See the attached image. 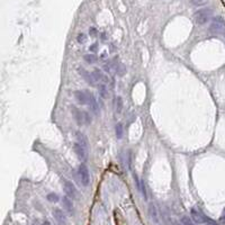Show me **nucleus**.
<instances>
[{"mask_svg": "<svg viewBox=\"0 0 225 225\" xmlns=\"http://www.w3.org/2000/svg\"><path fill=\"white\" fill-rule=\"evenodd\" d=\"M213 15V10L211 8H203L195 13V22L197 25L203 26L211 20Z\"/></svg>", "mask_w": 225, "mask_h": 225, "instance_id": "nucleus-1", "label": "nucleus"}, {"mask_svg": "<svg viewBox=\"0 0 225 225\" xmlns=\"http://www.w3.org/2000/svg\"><path fill=\"white\" fill-rule=\"evenodd\" d=\"M225 27V20L223 17L221 16H216L214 17L211 22V25H209V32L213 33V34H216V33L222 32L223 28Z\"/></svg>", "mask_w": 225, "mask_h": 225, "instance_id": "nucleus-2", "label": "nucleus"}, {"mask_svg": "<svg viewBox=\"0 0 225 225\" xmlns=\"http://www.w3.org/2000/svg\"><path fill=\"white\" fill-rule=\"evenodd\" d=\"M79 178H80V183H82L83 187H88L90 183V173L86 164H80L78 169Z\"/></svg>", "mask_w": 225, "mask_h": 225, "instance_id": "nucleus-3", "label": "nucleus"}, {"mask_svg": "<svg viewBox=\"0 0 225 225\" xmlns=\"http://www.w3.org/2000/svg\"><path fill=\"white\" fill-rule=\"evenodd\" d=\"M63 188H64L65 195L68 196V197H70L71 199L78 198V190H77L75 186L71 183V181H69V180H64Z\"/></svg>", "mask_w": 225, "mask_h": 225, "instance_id": "nucleus-4", "label": "nucleus"}, {"mask_svg": "<svg viewBox=\"0 0 225 225\" xmlns=\"http://www.w3.org/2000/svg\"><path fill=\"white\" fill-rule=\"evenodd\" d=\"M86 94H87V98H88V105L90 107V110L95 115H99V105H98V101L94 96V94L88 91V90H86Z\"/></svg>", "mask_w": 225, "mask_h": 225, "instance_id": "nucleus-5", "label": "nucleus"}, {"mask_svg": "<svg viewBox=\"0 0 225 225\" xmlns=\"http://www.w3.org/2000/svg\"><path fill=\"white\" fill-rule=\"evenodd\" d=\"M73 150H74V153L77 154V157L80 161H86L87 160V157H88V150L83 147L80 143L75 142L73 144Z\"/></svg>", "mask_w": 225, "mask_h": 225, "instance_id": "nucleus-6", "label": "nucleus"}, {"mask_svg": "<svg viewBox=\"0 0 225 225\" xmlns=\"http://www.w3.org/2000/svg\"><path fill=\"white\" fill-rule=\"evenodd\" d=\"M78 72L79 74L81 75V78H83V80H85L88 85L92 86V87H95L96 86V80L95 78H94V75H92V73H90L89 71H87L85 68H82V66H80V68H78Z\"/></svg>", "mask_w": 225, "mask_h": 225, "instance_id": "nucleus-7", "label": "nucleus"}, {"mask_svg": "<svg viewBox=\"0 0 225 225\" xmlns=\"http://www.w3.org/2000/svg\"><path fill=\"white\" fill-rule=\"evenodd\" d=\"M53 216L59 225H68V219H66V216L62 209L54 208L53 209Z\"/></svg>", "mask_w": 225, "mask_h": 225, "instance_id": "nucleus-8", "label": "nucleus"}, {"mask_svg": "<svg viewBox=\"0 0 225 225\" xmlns=\"http://www.w3.org/2000/svg\"><path fill=\"white\" fill-rule=\"evenodd\" d=\"M190 216H191V219H193V221L196 223V224H205L206 216L204 215L200 211H198V209L191 208V211H190Z\"/></svg>", "mask_w": 225, "mask_h": 225, "instance_id": "nucleus-9", "label": "nucleus"}, {"mask_svg": "<svg viewBox=\"0 0 225 225\" xmlns=\"http://www.w3.org/2000/svg\"><path fill=\"white\" fill-rule=\"evenodd\" d=\"M71 111H72V116L74 118L75 123L81 126V125L85 124V118H83V111H81L79 108H77L75 106H71Z\"/></svg>", "mask_w": 225, "mask_h": 225, "instance_id": "nucleus-10", "label": "nucleus"}, {"mask_svg": "<svg viewBox=\"0 0 225 225\" xmlns=\"http://www.w3.org/2000/svg\"><path fill=\"white\" fill-rule=\"evenodd\" d=\"M73 96H74L75 100L79 105H87L88 104V98H87V94L86 91H82V90H75L73 92Z\"/></svg>", "mask_w": 225, "mask_h": 225, "instance_id": "nucleus-11", "label": "nucleus"}, {"mask_svg": "<svg viewBox=\"0 0 225 225\" xmlns=\"http://www.w3.org/2000/svg\"><path fill=\"white\" fill-rule=\"evenodd\" d=\"M62 205L64 207V209L70 214V215H73L74 214V207H73V203H72V199L68 196H64L62 198Z\"/></svg>", "mask_w": 225, "mask_h": 225, "instance_id": "nucleus-12", "label": "nucleus"}, {"mask_svg": "<svg viewBox=\"0 0 225 225\" xmlns=\"http://www.w3.org/2000/svg\"><path fill=\"white\" fill-rule=\"evenodd\" d=\"M92 75H94V78H95L96 82H101V83H107L109 81V79L104 74V72L99 70V69H95L94 71L91 72Z\"/></svg>", "mask_w": 225, "mask_h": 225, "instance_id": "nucleus-13", "label": "nucleus"}, {"mask_svg": "<svg viewBox=\"0 0 225 225\" xmlns=\"http://www.w3.org/2000/svg\"><path fill=\"white\" fill-rule=\"evenodd\" d=\"M149 215H150L151 219L153 221L155 224L159 223V214H158V209L155 207L153 203H150L149 204Z\"/></svg>", "mask_w": 225, "mask_h": 225, "instance_id": "nucleus-14", "label": "nucleus"}, {"mask_svg": "<svg viewBox=\"0 0 225 225\" xmlns=\"http://www.w3.org/2000/svg\"><path fill=\"white\" fill-rule=\"evenodd\" d=\"M77 141H78V143H80L83 147H86L87 150H88L89 147V142H88V139L86 136L85 134H82L81 132H77Z\"/></svg>", "mask_w": 225, "mask_h": 225, "instance_id": "nucleus-15", "label": "nucleus"}, {"mask_svg": "<svg viewBox=\"0 0 225 225\" xmlns=\"http://www.w3.org/2000/svg\"><path fill=\"white\" fill-rule=\"evenodd\" d=\"M98 91H99V96L101 98H107L108 97V89L106 87L105 83H101V85L98 86Z\"/></svg>", "mask_w": 225, "mask_h": 225, "instance_id": "nucleus-16", "label": "nucleus"}, {"mask_svg": "<svg viewBox=\"0 0 225 225\" xmlns=\"http://www.w3.org/2000/svg\"><path fill=\"white\" fill-rule=\"evenodd\" d=\"M83 60H85L86 62L88 63V64H94V63L97 62V56L95 54H91V53H89V54H86L83 55Z\"/></svg>", "mask_w": 225, "mask_h": 225, "instance_id": "nucleus-17", "label": "nucleus"}, {"mask_svg": "<svg viewBox=\"0 0 225 225\" xmlns=\"http://www.w3.org/2000/svg\"><path fill=\"white\" fill-rule=\"evenodd\" d=\"M115 108H116V113H117V114H121L122 110H123V99H122L121 96H118V97L116 98Z\"/></svg>", "mask_w": 225, "mask_h": 225, "instance_id": "nucleus-18", "label": "nucleus"}, {"mask_svg": "<svg viewBox=\"0 0 225 225\" xmlns=\"http://www.w3.org/2000/svg\"><path fill=\"white\" fill-rule=\"evenodd\" d=\"M115 131H116V137L117 139H122V136H123V125L121 123H118L116 125V127H115Z\"/></svg>", "mask_w": 225, "mask_h": 225, "instance_id": "nucleus-19", "label": "nucleus"}, {"mask_svg": "<svg viewBox=\"0 0 225 225\" xmlns=\"http://www.w3.org/2000/svg\"><path fill=\"white\" fill-rule=\"evenodd\" d=\"M181 224L183 225H195V222L193 219H189V216H183L181 219Z\"/></svg>", "mask_w": 225, "mask_h": 225, "instance_id": "nucleus-20", "label": "nucleus"}, {"mask_svg": "<svg viewBox=\"0 0 225 225\" xmlns=\"http://www.w3.org/2000/svg\"><path fill=\"white\" fill-rule=\"evenodd\" d=\"M77 42H78L79 44H85V43L87 42V36H86V34L80 33V34L77 36Z\"/></svg>", "mask_w": 225, "mask_h": 225, "instance_id": "nucleus-21", "label": "nucleus"}, {"mask_svg": "<svg viewBox=\"0 0 225 225\" xmlns=\"http://www.w3.org/2000/svg\"><path fill=\"white\" fill-rule=\"evenodd\" d=\"M83 118H85V124L86 125H90L91 124V115L89 114L88 111H83Z\"/></svg>", "mask_w": 225, "mask_h": 225, "instance_id": "nucleus-22", "label": "nucleus"}, {"mask_svg": "<svg viewBox=\"0 0 225 225\" xmlns=\"http://www.w3.org/2000/svg\"><path fill=\"white\" fill-rule=\"evenodd\" d=\"M46 198H47V200H49V202L56 203V202H58V200H59V196L56 195V194H53V193H52V194H49Z\"/></svg>", "mask_w": 225, "mask_h": 225, "instance_id": "nucleus-23", "label": "nucleus"}, {"mask_svg": "<svg viewBox=\"0 0 225 225\" xmlns=\"http://www.w3.org/2000/svg\"><path fill=\"white\" fill-rule=\"evenodd\" d=\"M190 1L195 6H203V5H205L207 2V0H190Z\"/></svg>", "mask_w": 225, "mask_h": 225, "instance_id": "nucleus-24", "label": "nucleus"}, {"mask_svg": "<svg viewBox=\"0 0 225 225\" xmlns=\"http://www.w3.org/2000/svg\"><path fill=\"white\" fill-rule=\"evenodd\" d=\"M205 225H219L215 221H213L212 219H208V217H206V221H205Z\"/></svg>", "mask_w": 225, "mask_h": 225, "instance_id": "nucleus-25", "label": "nucleus"}, {"mask_svg": "<svg viewBox=\"0 0 225 225\" xmlns=\"http://www.w3.org/2000/svg\"><path fill=\"white\" fill-rule=\"evenodd\" d=\"M89 51H91V52H96V51H97V44H92V45H90Z\"/></svg>", "mask_w": 225, "mask_h": 225, "instance_id": "nucleus-26", "label": "nucleus"}, {"mask_svg": "<svg viewBox=\"0 0 225 225\" xmlns=\"http://www.w3.org/2000/svg\"><path fill=\"white\" fill-rule=\"evenodd\" d=\"M89 33H90V35H91V36H96V33H97V30H96L95 28H90V30H89Z\"/></svg>", "mask_w": 225, "mask_h": 225, "instance_id": "nucleus-27", "label": "nucleus"}, {"mask_svg": "<svg viewBox=\"0 0 225 225\" xmlns=\"http://www.w3.org/2000/svg\"><path fill=\"white\" fill-rule=\"evenodd\" d=\"M221 221H222V222H224V223H225V213H224V214H223V215H222V217H221Z\"/></svg>", "mask_w": 225, "mask_h": 225, "instance_id": "nucleus-28", "label": "nucleus"}, {"mask_svg": "<svg viewBox=\"0 0 225 225\" xmlns=\"http://www.w3.org/2000/svg\"><path fill=\"white\" fill-rule=\"evenodd\" d=\"M42 225H52V224H51V223H50L49 221H45V222H43Z\"/></svg>", "mask_w": 225, "mask_h": 225, "instance_id": "nucleus-29", "label": "nucleus"}, {"mask_svg": "<svg viewBox=\"0 0 225 225\" xmlns=\"http://www.w3.org/2000/svg\"><path fill=\"white\" fill-rule=\"evenodd\" d=\"M172 225H183V224H180L179 222H173V224Z\"/></svg>", "mask_w": 225, "mask_h": 225, "instance_id": "nucleus-30", "label": "nucleus"}]
</instances>
